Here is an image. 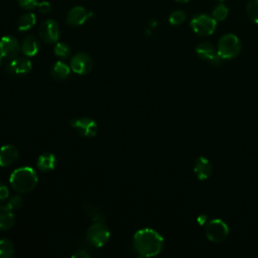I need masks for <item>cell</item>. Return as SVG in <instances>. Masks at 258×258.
Here are the masks:
<instances>
[{
  "mask_svg": "<svg viewBox=\"0 0 258 258\" xmlns=\"http://www.w3.org/2000/svg\"><path fill=\"white\" fill-rule=\"evenodd\" d=\"M163 238L153 229L138 230L133 237V248L140 257H153L163 249Z\"/></svg>",
  "mask_w": 258,
  "mask_h": 258,
  "instance_id": "1",
  "label": "cell"
},
{
  "mask_svg": "<svg viewBox=\"0 0 258 258\" xmlns=\"http://www.w3.org/2000/svg\"><path fill=\"white\" fill-rule=\"evenodd\" d=\"M37 181L38 177L35 170L28 166L16 168L9 177L10 185L18 194H26L33 190Z\"/></svg>",
  "mask_w": 258,
  "mask_h": 258,
  "instance_id": "2",
  "label": "cell"
},
{
  "mask_svg": "<svg viewBox=\"0 0 258 258\" xmlns=\"http://www.w3.org/2000/svg\"><path fill=\"white\" fill-rule=\"evenodd\" d=\"M218 54L222 59H231L236 57L241 51V43L239 38L232 34H224L218 43Z\"/></svg>",
  "mask_w": 258,
  "mask_h": 258,
  "instance_id": "3",
  "label": "cell"
},
{
  "mask_svg": "<svg viewBox=\"0 0 258 258\" xmlns=\"http://www.w3.org/2000/svg\"><path fill=\"white\" fill-rule=\"evenodd\" d=\"M109 239L110 230L105 222H94L87 230V240L96 248L105 246Z\"/></svg>",
  "mask_w": 258,
  "mask_h": 258,
  "instance_id": "4",
  "label": "cell"
},
{
  "mask_svg": "<svg viewBox=\"0 0 258 258\" xmlns=\"http://www.w3.org/2000/svg\"><path fill=\"white\" fill-rule=\"evenodd\" d=\"M190 26L192 30L201 36H209L214 33L217 21L209 15L197 14L190 20Z\"/></svg>",
  "mask_w": 258,
  "mask_h": 258,
  "instance_id": "5",
  "label": "cell"
},
{
  "mask_svg": "<svg viewBox=\"0 0 258 258\" xmlns=\"http://www.w3.org/2000/svg\"><path fill=\"white\" fill-rule=\"evenodd\" d=\"M228 234L229 228L224 221L220 219H213L207 223L206 236L210 241L220 243L228 237Z\"/></svg>",
  "mask_w": 258,
  "mask_h": 258,
  "instance_id": "6",
  "label": "cell"
},
{
  "mask_svg": "<svg viewBox=\"0 0 258 258\" xmlns=\"http://www.w3.org/2000/svg\"><path fill=\"white\" fill-rule=\"evenodd\" d=\"M70 125L83 137L93 138L98 133V124L89 117L74 118L70 121Z\"/></svg>",
  "mask_w": 258,
  "mask_h": 258,
  "instance_id": "7",
  "label": "cell"
},
{
  "mask_svg": "<svg viewBox=\"0 0 258 258\" xmlns=\"http://www.w3.org/2000/svg\"><path fill=\"white\" fill-rule=\"evenodd\" d=\"M38 35L40 39L47 44L56 43L60 36V29L57 22L52 19L43 21L38 28Z\"/></svg>",
  "mask_w": 258,
  "mask_h": 258,
  "instance_id": "8",
  "label": "cell"
},
{
  "mask_svg": "<svg viewBox=\"0 0 258 258\" xmlns=\"http://www.w3.org/2000/svg\"><path fill=\"white\" fill-rule=\"evenodd\" d=\"M93 59L86 52H78L70 60L71 70L77 75H88L93 70Z\"/></svg>",
  "mask_w": 258,
  "mask_h": 258,
  "instance_id": "9",
  "label": "cell"
},
{
  "mask_svg": "<svg viewBox=\"0 0 258 258\" xmlns=\"http://www.w3.org/2000/svg\"><path fill=\"white\" fill-rule=\"evenodd\" d=\"M20 50V43L15 37L6 35L0 39V54L3 58L11 60L18 56Z\"/></svg>",
  "mask_w": 258,
  "mask_h": 258,
  "instance_id": "10",
  "label": "cell"
},
{
  "mask_svg": "<svg viewBox=\"0 0 258 258\" xmlns=\"http://www.w3.org/2000/svg\"><path fill=\"white\" fill-rule=\"evenodd\" d=\"M196 52L198 53V55L201 58H203L207 61H210L215 66L220 64V62H221L222 58L218 54V50L215 48V46L212 43H210L208 41L199 43V45L196 48Z\"/></svg>",
  "mask_w": 258,
  "mask_h": 258,
  "instance_id": "11",
  "label": "cell"
},
{
  "mask_svg": "<svg viewBox=\"0 0 258 258\" xmlns=\"http://www.w3.org/2000/svg\"><path fill=\"white\" fill-rule=\"evenodd\" d=\"M92 15L93 13L89 12L85 7L75 6L68 12L66 21L71 26H79L84 24Z\"/></svg>",
  "mask_w": 258,
  "mask_h": 258,
  "instance_id": "12",
  "label": "cell"
},
{
  "mask_svg": "<svg viewBox=\"0 0 258 258\" xmlns=\"http://www.w3.org/2000/svg\"><path fill=\"white\" fill-rule=\"evenodd\" d=\"M32 69L31 61L28 59V57H15L11 59L7 66L6 70L9 74L16 75V76H23L28 73H30Z\"/></svg>",
  "mask_w": 258,
  "mask_h": 258,
  "instance_id": "13",
  "label": "cell"
},
{
  "mask_svg": "<svg viewBox=\"0 0 258 258\" xmlns=\"http://www.w3.org/2000/svg\"><path fill=\"white\" fill-rule=\"evenodd\" d=\"M19 156L18 149L11 144L0 147V167H9L13 165Z\"/></svg>",
  "mask_w": 258,
  "mask_h": 258,
  "instance_id": "14",
  "label": "cell"
},
{
  "mask_svg": "<svg viewBox=\"0 0 258 258\" xmlns=\"http://www.w3.org/2000/svg\"><path fill=\"white\" fill-rule=\"evenodd\" d=\"M194 171L200 180H206L212 175L213 166L206 157L201 156L195 162Z\"/></svg>",
  "mask_w": 258,
  "mask_h": 258,
  "instance_id": "15",
  "label": "cell"
},
{
  "mask_svg": "<svg viewBox=\"0 0 258 258\" xmlns=\"http://www.w3.org/2000/svg\"><path fill=\"white\" fill-rule=\"evenodd\" d=\"M20 48H21V52L25 56L31 57L38 53L40 49V44L37 38H35L33 35H28L22 39Z\"/></svg>",
  "mask_w": 258,
  "mask_h": 258,
  "instance_id": "16",
  "label": "cell"
},
{
  "mask_svg": "<svg viewBox=\"0 0 258 258\" xmlns=\"http://www.w3.org/2000/svg\"><path fill=\"white\" fill-rule=\"evenodd\" d=\"M15 217L13 211L6 204L0 205V231H7L14 226Z\"/></svg>",
  "mask_w": 258,
  "mask_h": 258,
  "instance_id": "17",
  "label": "cell"
},
{
  "mask_svg": "<svg viewBox=\"0 0 258 258\" xmlns=\"http://www.w3.org/2000/svg\"><path fill=\"white\" fill-rule=\"evenodd\" d=\"M36 166L41 171H51L56 166V157L54 154L50 152H44L41 153L37 160H36Z\"/></svg>",
  "mask_w": 258,
  "mask_h": 258,
  "instance_id": "18",
  "label": "cell"
},
{
  "mask_svg": "<svg viewBox=\"0 0 258 258\" xmlns=\"http://www.w3.org/2000/svg\"><path fill=\"white\" fill-rule=\"evenodd\" d=\"M83 211L85 215L93 222H106V217L103 211L90 202L84 203Z\"/></svg>",
  "mask_w": 258,
  "mask_h": 258,
  "instance_id": "19",
  "label": "cell"
},
{
  "mask_svg": "<svg viewBox=\"0 0 258 258\" xmlns=\"http://www.w3.org/2000/svg\"><path fill=\"white\" fill-rule=\"evenodd\" d=\"M71 71L72 70L69 64H67L66 62H63L61 60H58L52 66V68L50 70V74L54 80L62 81L69 77Z\"/></svg>",
  "mask_w": 258,
  "mask_h": 258,
  "instance_id": "20",
  "label": "cell"
},
{
  "mask_svg": "<svg viewBox=\"0 0 258 258\" xmlns=\"http://www.w3.org/2000/svg\"><path fill=\"white\" fill-rule=\"evenodd\" d=\"M36 22V16L32 12L22 14L17 21V28L19 31H26L31 29Z\"/></svg>",
  "mask_w": 258,
  "mask_h": 258,
  "instance_id": "21",
  "label": "cell"
},
{
  "mask_svg": "<svg viewBox=\"0 0 258 258\" xmlns=\"http://www.w3.org/2000/svg\"><path fill=\"white\" fill-rule=\"evenodd\" d=\"M14 254V244L7 238L0 239V258H10Z\"/></svg>",
  "mask_w": 258,
  "mask_h": 258,
  "instance_id": "22",
  "label": "cell"
},
{
  "mask_svg": "<svg viewBox=\"0 0 258 258\" xmlns=\"http://www.w3.org/2000/svg\"><path fill=\"white\" fill-rule=\"evenodd\" d=\"M53 52L57 57H59L61 59H66L71 54V48L64 42H56V44L53 48Z\"/></svg>",
  "mask_w": 258,
  "mask_h": 258,
  "instance_id": "23",
  "label": "cell"
},
{
  "mask_svg": "<svg viewBox=\"0 0 258 258\" xmlns=\"http://www.w3.org/2000/svg\"><path fill=\"white\" fill-rule=\"evenodd\" d=\"M247 14L253 22L258 24V0H249L248 1Z\"/></svg>",
  "mask_w": 258,
  "mask_h": 258,
  "instance_id": "24",
  "label": "cell"
},
{
  "mask_svg": "<svg viewBox=\"0 0 258 258\" xmlns=\"http://www.w3.org/2000/svg\"><path fill=\"white\" fill-rule=\"evenodd\" d=\"M228 12H229V10H228L227 6H225L224 4H219L214 8V10L212 12V17L216 21H222L227 18Z\"/></svg>",
  "mask_w": 258,
  "mask_h": 258,
  "instance_id": "25",
  "label": "cell"
},
{
  "mask_svg": "<svg viewBox=\"0 0 258 258\" xmlns=\"http://www.w3.org/2000/svg\"><path fill=\"white\" fill-rule=\"evenodd\" d=\"M186 18L185 13L182 10H175L169 15V23L172 25H179L181 24Z\"/></svg>",
  "mask_w": 258,
  "mask_h": 258,
  "instance_id": "26",
  "label": "cell"
},
{
  "mask_svg": "<svg viewBox=\"0 0 258 258\" xmlns=\"http://www.w3.org/2000/svg\"><path fill=\"white\" fill-rule=\"evenodd\" d=\"M23 205V199L20 195H14L12 196L8 202L6 203V206L12 210V211H16V210H19Z\"/></svg>",
  "mask_w": 258,
  "mask_h": 258,
  "instance_id": "27",
  "label": "cell"
},
{
  "mask_svg": "<svg viewBox=\"0 0 258 258\" xmlns=\"http://www.w3.org/2000/svg\"><path fill=\"white\" fill-rule=\"evenodd\" d=\"M20 7H22L25 10H31L35 7H37L38 0H17Z\"/></svg>",
  "mask_w": 258,
  "mask_h": 258,
  "instance_id": "28",
  "label": "cell"
},
{
  "mask_svg": "<svg viewBox=\"0 0 258 258\" xmlns=\"http://www.w3.org/2000/svg\"><path fill=\"white\" fill-rule=\"evenodd\" d=\"M37 9L41 12V13H48L51 10V6L49 4V2L47 1H42V2H38L37 4Z\"/></svg>",
  "mask_w": 258,
  "mask_h": 258,
  "instance_id": "29",
  "label": "cell"
},
{
  "mask_svg": "<svg viewBox=\"0 0 258 258\" xmlns=\"http://www.w3.org/2000/svg\"><path fill=\"white\" fill-rule=\"evenodd\" d=\"M9 198V189L8 187L0 182V202L6 201Z\"/></svg>",
  "mask_w": 258,
  "mask_h": 258,
  "instance_id": "30",
  "label": "cell"
},
{
  "mask_svg": "<svg viewBox=\"0 0 258 258\" xmlns=\"http://www.w3.org/2000/svg\"><path fill=\"white\" fill-rule=\"evenodd\" d=\"M73 258H89L90 255L87 251L85 250H78L77 252H75L73 255H72Z\"/></svg>",
  "mask_w": 258,
  "mask_h": 258,
  "instance_id": "31",
  "label": "cell"
},
{
  "mask_svg": "<svg viewBox=\"0 0 258 258\" xmlns=\"http://www.w3.org/2000/svg\"><path fill=\"white\" fill-rule=\"evenodd\" d=\"M207 220H208V219H207V216H206V215H201V216L198 217V222H199L200 225H204Z\"/></svg>",
  "mask_w": 258,
  "mask_h": 258,
  "instance_id": "32",
  "label": "cell"
},
{
  "mask_svg": "<svg viewBox=\"0 0 258 258\" xmlns=\"http://www.w3.org/2000/svg\"><path fill=\"white\" fill-rule=\"evenodd\" d=\"M175 1H177V2H188L189 0H175Z\"/></svg>",
  "mask_w": 258,
  "mask_h": 258,
  "instance_id": "33",
  "label": "cell"
},
{
  "mask_svg": "<svg viewBox=\"0 0 258 258\" xmlns=\"http://www.w3.org/2000/svg\"><path fill=\"white\" fill-rule=\"evenodd\" d=\"M2 58H3V57H2V55L0 54V64H1V62H2Z\"/></svg>",
  "mask_w": 258,
  "mask_h": 258,
  "instance_id": "34",
  "label": "cell"
},
{
  "mask_svg": "<svg viewBox=\"0 0 258 258\" xmlns=\"http://www.w3.org/2000/svg\"><path fill=\"white\" fill-rule=\"evenodd\" d=\"M219 1H225V0H219Z\"/></svg>",
  "mask_w": 258,
  "mask_h": 258,
  "instance_id": "35",
  "label": "cell"
}]
</instances>
